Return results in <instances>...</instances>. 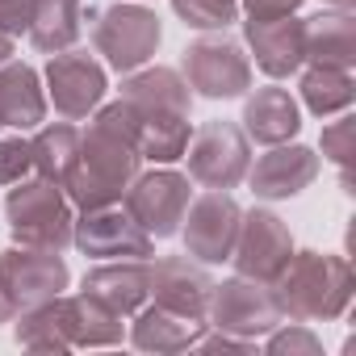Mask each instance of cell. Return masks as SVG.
Here are the masks:
<instances>
[{"mask_svg": "<svg viewBox=\"0 0 356 356\" xmlns=\"http://www.w3.org/2000/svg\"><path fill=\"white\" fill-rule=\"evenodd\" d=\"M273 293L285 310V318L298 323H331L352 302V268L343 256L327 252H293L281 277L273 281Z\"/></svg>", "mask_w": 356, "mask_h": 356, "instance_id": "obj_1", "label": "cell"}, {"mask_svg": "<svg viewBox=\"0 0 356 356\" xmlns=\"http://www.w3.org/2000/svg\"><path fill=\"white\" fill-rule=\"evenodd\" d=\"M143 168V155L134 143L101 130L97 122H88V130L80 134V151H76V163L63 181V193L72 206L80 210H92V206H109V202H122L130 181Z\"/></svg>", "mask_w": 356, "mask_h": 356, "instance_id": "obj_2", "label": "cell"}, {"mask_svg": "<svg viewBox=\"0 0 356 356\" xmlns=\"http://www.w3.org/2000/svg\"><path fill=\"white\" fill-rule=\"evenodd\" d=\"M5 218H9L13 239L26 248H51V252L72 248L76 214H72L67 193L55 181H42V176L17 181L5 197Z\"/></svg>", "mask_w": 356, "mask_h": 356, "instance_id": "obj_3", "label": "cell"}, {"mask_svg": "<svg viewBox=\"0 0 356 356\" xmlns=\"http://www.w3.org/2000/svg\"><path fill=\"white\" fill-rule=\"evenodd\" d=\"M206 323L214 331H227L235 339H260L268 335L277 323H285V310L273 293V285L264 281H252V277H231L222 285H214L210 293V306H206Z\"/></svg>", "mask_w": 356, "mask_h": 356, "instance_id": "obj_4", "label": "cell"}, {"mask_svg": "<svg viewBox=\"0 0 356 356\" xmlns=\"http://www.w3.org/2000/svg\"><path fill=\"white\" fill-rule=\"evenodd\" d=\"M159 17L143 5H109L97 13L92 26V47L97 55H105V63L113 72H138L151 63V55L159 51Z\"/></svg>", "mask_w": 356, "mask_h": 356, "instance_id": "obj_5", "label": "cell"}, {"mask_svg": "<svg viewBox=\"0 0 356 356\" xmlns=\"http://www.w3.org/2000/svg\"><path fill=\"white\" fill-rule=\"evenodd\" d=\"M193 193H189V176L172 172V168H155V172H138L122 206L130 210V218L151 235V239H172L181 235V218L189 210Z\"/></svg>", "mask_w": 356, "mask_h": 356, "instance_id": "obj_6", "label": "cell"}, {"mask_svg": "<svg viewBox=\"0 0 356 356\" xmlns=\"http://www.w3.org/2000/svg\"><path fill=\"white\" fill-rule=\"evenodd\" d=\"M189 176L206 189H235L252 168V138L235 122H206L189 147Z\"/></svg>", "mask_w": 356, "mask_h": 356, "instance_id": "obj_7", "label": "cell"}, {"mask_svg": "<svg viewBox=\"0 0 356 356\" xmlns=\"http://www.w3.org/2000/svg\"><path fill=\"white\" fill-rule=\"evenodd\" d=\"M181 76L197 97L235 101L252 88V59L231 38H197V42L185 47Z\"/></svg>", "mask_w": 356, "mask_h": 356, "instance_id": "obj_8", "label": "cell"}, {"mask_svg": "<svg viewBox=\"0 0 356 356\" xmlns=\"http://www.w3.org/2000/svg\"><path fill=\"white\" fill-rule=\"evenodd\" d=\"M72 243L92 260H151V252H155V239L130 218V210L122 202L80 210V218L72 227Z\"/></svg>", "mask_w": 356, "mask_h": 356, "instance_id": "obj_9", "label": "cell"}, {"mask_svg": "<svg viewBox=\"0 0 356 356\" xmlns=\"http://www.w3.org/2000/svg\"><path fill=\"white\" fill-rule=\"evenodd\" d=\"M67 281H72V273H67L63 256L51 248L13 243L0 252V289L9 293L13 310H30V306L59 298L67 289Z\"/></svg>", "mask_w": 356, "mask_h": 356, "instance_id": "obj_10", "label": "cell"}, {"mask_svg": "<svg viewBox=\"0 0 356 356\" xmlns=\"http://www.w3.org/2000/svg\"><path fill=\"white\" fill-rule=\"evenodd\" d=\"M243 210L227 189H206L202 197L189 202L185 218H181V235H185V256L202 260V264H222L235 252V235H239Z\"/></svg>", "mask_w": 356, "mask_h": 356, "instance_id": "obj_11", "label": "cell"}, {"mask_svg": "<svg viewBox=\"0 0 356 356\" xmlns=\"http://www.w3.org/2000/svg\"><path fill=\"white\" fill-rule=\"evenodd\" d=\"M293 256V235L289 227L273 214V210H248L243 222H239V235H235V252H231V264L239 277H252V281H264L273 285L281 277V268L289 264Z\"/></svg>", "mask_w": 356, "mask_h": 356, "instance_id": "obj_12", "label": "cell"}, {"mask_svg": "<svg viewBox=\"0 0 356 356\" xmlns=\"http://www.w3.org/2000/svg\"><path fill=\"white\" fill-rule=\"evenodd\" d=\"M105 67L88 55V51H59L47 63V101L55 105V113L63 122H80L88 118L101 101H105Z\"/></svg>", "mask_w": 356, "mask_h": 356, "instance_id": "obj_13", "label": "cell"}, {"mask_svg": "<svg viewBox=\"0 0 356 356\" xmlns=\"http://www.w3.org/2000/svg\"><path fill=\"white\" fill-rule=\"evenodd\" d=\"M122 101L138 113V126L151 122H189L193 88L176 67H138L122 80Z\"/></svg>", "mask_w": 356, "mask_h": 356, "instance_id": "obj_14", "label": "cell"}, {"mask_svg": "<svg viewBox=\"0 0 356 356\" xmlns=\"http://www.w3.org/2000/svg\"><path fill=\"white\" fill-rule=\"evenodd\" d=\"M256 67L268 80H289L306 67V22L298 13L285 17H248L243 22Z\"/></svg>", "mask_w": 356, "mask_h": 356, "instance_id": "obj_15", "label": "cell"}, {"mask_svg": "<svg viewBox=\"0 0 356 356\" xmlns=\"http://www.w3.org/2000/svg\"><path fill=\"white\" fill-rule=\"evenodd\" d=\"M214 293V277L189 260V256H163V260H147V298H155V306H168L176 314L189 318H206Z\"/></svg>", "mask_w": 356, "mask_h": 356, "instance_id": "obj_16", "label": "cell"}, {"mask_svg": "<svg viewBox=\"0 0 356 356\" xmlns=\"http://www.w3.org/2000/svg\"><path fill=\"white\" fill-rule=\"evenodd\" d=\"M318 176V155L302 143H277L268 155L256 159V168H248L243 181L252 185V193L260 202H289L302 189L314 185Z\"/></svg>", "mask_w": 356, "mask_h": 356, "instance_id": "obj_17", "label": "cell"}, {"mask_svg": "<svg viewBox=\"0 0 356 356\" xmlns=\"http://www.w3.org/2000/svg\"><path fill=\"white\" fill-rule=\"evenodd\" d=\"M80 293L130 318L138 306H147V260H101L97 268L84 273Z\"/></svg>", "mask_w": 356, "mask_h": 356, "instance_id": "obj_18", "label": "cell"}, {"mask_svg": "<svg viewBox=\"0 0 356 356\" xmlns=\"http://www.w3.org/2000/svg\"><path fill=\"white\" fill-rule=\"evenodd\" d=\"M130 318V343L138 352H189L210 327L206 318L176 314L168 306H138Z\"/></svg>", "mask_w": 356, "mask_h": 356, "instance_id": "obj_19", "label": "cell"}, {"mask_svg": "<svg viewBox=\"0 0 356 356\" xmlns=\"http://www.w3.org/2000/svg\"><path fill=\"white\" fill-rule=\"evenodd\" d=\"M298 130H302V109L289 97V88L268 84V88H256L243 101V134L252 143L277 147V143H289Z\"/></svg>", "mask_w": 356, "mask_h": 356, "instance_id": "obj_20", "label": "cell"}, {"mask_svg": "<svg viewBox=\"0 0 356 356\" xmlns=\"http://www.w3.org/2000/svg\"><path fill=\"white\" fill-rule=\"evenodd\" d=\"M47 118V88L30 63H0V126L38 130Z\"/></svg>", "mask_w": 356, "mask_h": 356, "instance_id": "obj_21", "label": "cell"}, {"mask_svg": "<svg viewBox=\"0 0 356 356\" xmlns=\"http://www.w3.org/2000/svg\"><path fill=\"white\" fill-rule=\"evenodd\" d=\"M306 63L352 67L356 63V17L352 9H323L306 17Z\"/></svg>", "mask_w": 356, "mask_h": 356, "instance_id": "obj_22", "label": "cell"}, {"mask_svg": "<svg viewBox=\"0 0 356 356\" xmlns=\"http://www.w3.org/2000/svg\"><path fill=\"white\" fill-rule=\"evenodd\" d=\"M80 22H84L80 0H34V13H30L26 38L34 42V51L59 55V51H72V47H76Z\"/></svg>", "mask_w": 356, "mask_h": 356, "instance_id": "obj_23", "label": "cell"}, {"mask_svg": "<svg viewBox=\"0 0 356 356\" xmlns=\"http://www.w3.org/2000/svg\"><path fill=\"white\" fill-rule=\"evenodd\" d=\"M17 343L30 348V352H72V327H67V293L42 302V306H30V310H17Z\"/></svg>", "mask_w": 356, "mask_h": 356, "instance_id": "obj_24", "label": "cell"}, {"mask_svg": "<svg viewBox=\"0 0 356 356\" xmlns=\"http://www.w3.org/2000/svg\"><path fill=\"white\" fill-rule=\"evenodd\" d=\"M298 92L306 101V109L314 118H335V113H348L352 101H356V84H352V67H323V63H310L298 80Z\"/></svg>", "mask_w": 356, "mask_h": 356, "instance_id": "obj_25", "label": "cell"}, {"mask_svg": "<svg viewBox=\"0 0 356 356\" xmlns=\"http://www.w3.org/2000/svg\"><path fill=\"white\" fill-rule=\"evenodd\" d=\"M67 327H72V343L76 348H113L126 335V318L113 314L109 306H101L88 293H72L67 298Z\"/></svg>", "mask_w": 356, "mask_h": 356, "instance_id": "obj_26", "label": "cell"}, {"mask_svg": "<svg viewBox=\"0 0 356 356\" xmlns=\"http://www.w3.org/2000/svg\"><path fill=\"white\" fill-rule=\"evenodd\" d=\"M76 151H80V130L72 122H55V126H42L34 138H30V155H34V176L42 181H55L63 189L67 172L76 163Z\"/></svg>", "mask_w": 356, "mask_h": 356, "instance_id": "obj_27", "label": "cell"}, {"mask_svg": "<svg viewBox=\"0 0 356 356\" xmlns=\"http://www.w3.org/2000/svg\"><path fill=\"white\" fill-rule=\"evenodd\" d=\"M189 138H193L189 122H151V126H138V155L151 163H176L185 159Z\"/></svg>", "mask_w": 356, "mask_h": 356, "instance_id": "obj_28", "label": "cell"}, {"mask_svg": "<svg viewBox=\"0 0 356 356\" xmlns=\"http://www.w3.org/2000/svg\"><path fill=\"white\" fill-rule=\"evenodd\" d=\"M172 9L193 30H227L239 22V0H172Z\"/></svg>", "mask_w": 356, "mask_h": 356, "instance_id": "obj_29", "label": "cell"}, {"mask_svg": "<svg viewBox=\"0 0 356 356\" xmlns=\"http://www.w3.org/2000/svg\"><path fill=\"white\" fill-rule=\"evenodd\" d=\"M264 352H268V356H318L323 343H318V335L306 331V327H281V323H277V327L264 335Z\"/></svg>", "mask_w": 356, "mask_h": 356, "instance_id": "obj_30", "label": "cell"}, {"mask_svg": "<svg viewBox=\"0 0 356 356\" xmlns=\"http://www.w3.org/2000/svg\"><path fill=\"white\" fill-rule=\"evenodd\" d=\"M34 172V155H30V138L13 134L0 138V185H17Z\"/></svg>", "mask_w": 356, "mask_h": 356, "instance_id": "obj_31", "label": "cell"}, {"mask_svg": "<svg viewBox=\"0 0 356 356\" xmlns=\"http://www.w3.org/2000/svg\"><path fill=\"white\" fill-rule=\"evenodd\" d=\"M352 138H356V122L348 113H339V122H331L323 130V155L343 172V181H348V159H352Z\"/></svg>", "mask_w": 356, "mask_h": 356, "instance_id": "obj_32", "label": "cell"}, {"mask_svg": "<svg viewBox=\"0 0 356 356\" xmlns=\"http://www.w3.org/2000/svg\"><path fill=\"white\" fill-rule=\"evenodd\" d=\"M30 13H34V0H0V30L5 34H26L30 30Z\"/></svg>", "mask_w": 356, "mask_h": 356, "instance_id": "obj_33", "label": "cell"}, {"mask_svg": "<svg viewBox=\"0 0 356 356\" xmlns=\"http://www.w3.org/2000/svg\"><path fill=\"white\" fill-rule=\"evenodd\" d=\"M306 0H239V13L248 17H285V13H298Z\"/></svg>", "mask_w": 356, "mask_h": 356, "instance_id": "obj_34", "label": "cell"}, {"mask_svg": "<svg viewBox=\"0 0 356 356\" xmlns=\"http://www.w3.org/2000/svg\"><path fill=\"white\" fill-rule=\"evenodd\" d=\"M193 348H197V352H256V343H252V339H235V335H227V331L202 335Z\"/></svg>", "mask_w": 356, "mask_h": 356, "instance_id": "obj_35", "label": "cell"}, {"mask_svg": "<svg viewBox=\"0 0 356 356\" xmlns=\"http://www.w3.org/2000/svg\"><path fill=\"white\" fill-rule=\"evenodd\" d=\"M13 47H17V38L0 30V63H9V59H13Z\"/></svg>", "mask_w": 356, "mask_h": 356, "instance_id": "obj_36", "label": "cell"}, {"mask_svg": "<svg viewBox=\"0 0 356 356\" xmlns=\"http://www.w3.org/2000/svg\"><path fill=\"white\" fill-rule=\"evenodd\" d=\"M17 318V310H13V302H9V293L0 289V323H13Z\"/></svg>", "mask_w": 356, "mask_h": 356, "instance_id": "obj_37", "label": "cell"}, {"mask_svg": "<svg viewBox=\"0 0 356 356\" xmlns=\"http://www.w3.org/2000/svg\"><path fill=\"white\" fill-rule=\"evenodd\" d=\"M327 9H352V0H323Z\"/></svg>", "mask_w": 356, "mask_h": 356, "instance_id": "obj_38", "label": "cell"}]
</instances>
